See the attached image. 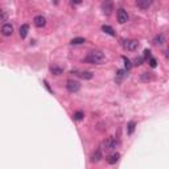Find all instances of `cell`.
I'll use <instances>...</instances> for the list:
<instances>
[{
    "label": "cell",
    "mask_w": 169,
    "mask_h": 169,
    "mask_svg": "<svg viewBox=\"0 0 169 169\" xmlns=\"http://www.w3.org/2000/svg\"><path fill=\"white\" fill-rule=\"evenodd\" d=\"M106 60V56L100 50H93L91 53H89V56L84 58V62L87 64H94V65H100L103 64Z\"/></svg>",
    "instance_id": "1"
},
{
    "label": "cell",
    "mask_w": 169,
    "mask_h": 169,
    "mask_svg": "<svg viewBox=\"0 0 169 169\" xmlns=\"http://www.w3.org/2000/svg\"><path fill=\"white\" fill-rule=\"evenodd\" d=\"M100 8H102L103 13L106 16H110L112 13V11H114V3H112V0H104L100 5Z\"/></svg>",
    "instance_id": "2"
},
{
    "label": "cell",
    "mask_w": 169,
    "mask_h": 169,
    "mask_svg": "<svg viewBox=\"0 0 169 169\" xmlns=\"http://www.w3.org/2000/svg\"><path fill=\"white\" fill-rule=\"evenodd\" d=\"M118 144H119V142H116L114 138H109V139H106L104 142L102 143V148L106 149V151H110V149L116 148Z\"/></svg>",
    "instance_id": "3"
},
{
    "label": "cell",
    "mask_w": 169,
    "mask_h": 169,
    "mask_svg": "<svg viewBox=\"0 0 169 169\" xmlns=\"http://www.w3.org/2000/svg\"><path fill=\"white\" fill-rule=\"evenodd\" d=\"M123 48L129 50V52H135L139 48V41L138 40H126V41H123Z\"/></svg>",
    "instance_id": "4"
},
{
    "label": "cell",
    "mask_w": 169,
    "mask_h": 169,
    "mask_svg": "<svg viewBox=\"0 0 169 169\" xmlns=\"http://www.w3.org/2000/svg\"><path fill=\"white\" fill-rule=\"evenodd\" d=\"M66 89L69 90L70 93H77L78 90L81 89V83L78 81H74V80H69L66 82Z\"/></svg>",
    "instance_id": "5"
},
{
    "label": "cell",
    "mask_w": 169,
    "mask_h": 169,
    "mask_svg": "<svg viewBox=\"0 0 169 169\" xmlns=\"http://www.w3.org/2000/svg\"><path fill=\"white\" fill-rule=\"evenodd\" d=\"M116 16H118V21H119L120 24H124V22H127V21H128V13H127L123 8L118 9Z\"/></svg>",
    "instance_id": "6"
},
{
    "label": "cell",
    "mask_w": 169,
    "mask_h": 169,
    "mask_svg": "<svg viewBox=\"0 0 169 169\" xmlns=\"http://www.w3.org/2000/svg\"><path fill=\"white\" fill-rule=\"evenodd\" d=\"M71 74H75L78 77H81L83 78V80H91L93 78V73L91 71H86V70H74V71H71Z\"/></svg>",
    "instance_id": "7"
},
{
    "label": "cell",
    "mask_w": 169,
    "mask_h": 169,
    "mask_svg": "<svg viewBox=\"0 0 169 169\" xmlns=\"http://www.w3.org/2000/svg\"><path fill=\"white\" fill-rule=\"evenodd\" d=\"M33 24L37 28H44L46 25V19H45L44 16H36V17L33 19Z\"/></svg>",
    "instance_id": "8"
},
{
    "label": "cell",
    "mask_w": 169,
    "mask_h": 169,
    "mask_svg": "<svg viewBox=\"0 0 169 169\" xmlns=\"http://www.w3.org/2000/svg\"><path fill=\"white\" fill-rule=\"evenodd\" d=\"M13 33V27L9 24V22H7V24H4L2 27V35L3 36H11Z\"/></svg>",
    "instance_id": "9"
},
{
    "label": "cell",
    "mask_w": 169,
    "mask_h": 169,
    "mask_svg": "<svg viewBox=\"0 0 169 169\" xmlns=\"http://www.w3.org/2000/svg\"><path fill=\"white\" fill-rule=\"evenodd\" d=\"M138 7L139 8H142V9H148L152 3H153V0H138Z\"/></svg>",
    "instance_id": "10"
},
{
    "label": "cell",
    "mask_w": 169,
    "mask_h": 169,
    "mask_svg": "<svg viewBox=\"0 0 169 169\" xmlns=\"http://www.w3.org/2000/svg\"><path fill=\"white\" fill-rule=\"evenodd\" d=\"M100 159H102V149L99 148V149H97L91 155V157H90V161H91V162H98Z\"/></svg>",
    "instance_id": "11"
},
{
    "label": "cell",
    "mask_w": 169,
    "mask_h": 169,
    "mask_svg": "<svg viewBox=\"0 0 169 169\" xmlns=\"http://www.w3.org/2000/svg\"><path fill=\"white\" fill-rule=\"evenodd\" d=\"M119 159H120V155L119 153H112V155H110V156H107V162H109V164H116L118 161H119Z\"/></svg>",
    "instance_id": "12"
},
{
    "label": "cell",
    "mask_w": 169,
    "mask_h": 169,
    "mask_svg": "<svg viewBox=\"0 0 169 169\" xmlns=\"http://www.w3.org/2000/svg\"><path fill=\"white\" fill-rule=\"evenodd\" d=\"M28 31H29V25L22 24V25L20 27V37H21V38H25L27 35H28Z\"/></svg>",
    "instance_id": "13"
},
{
    "label": "cell",
    "mask_w": 169,
    "mask_h": 169,
    "mask_svg": "<svg viewBox=\"0 0 169 169\" xmlns=\"http://www.w3.org/2000/svg\"><path fill=\"white\" fill-rule=\"evenodd\" d=\"M102 31L104 32V33H107V35H110V36H112V37H115L116 36V33H115V31L112 29V28L110 27V25H103L102 27Z\"/></svg>",
    "instance_id": "14"
},
{
    "label": "cell",
    "mask_w": 169,
    "mask_h": 169,
    "mask_svg": "<svg viewBox=\"0 0 169 169\" xmlns=\"http://www.w3.org/2000/svg\"><path fill=\"white\" fill-rule=\"evenodd\" d=\"M126 77V70H118L116 71V77H115V81L118 82V83H120L122 82V80H123V78H124Z\"/></svg>",
    "instance_id": "15"
},
{
    "label": "cell",
    "mask_w": 169,
    "mask_h": 169,
    "mask_svg": "<svg viewBox=\"0 0 169 169\" xmlns=\"http://www.w3.org/2000/svg\"><path fill=\"white\" fill-rule=\"evenodd\" d=\"M84 42H86V40H84L83 37H75L70 41L71 45H81V44H84Z\"/></svg>",
    "instance_id": "16"
},
{
    "label": "cell",
    "mask_w": 169,
    "mask_h": 169,
    "mask_svg": "<svg viewBox=\"0 0 169 169\" xmlns=\"http://www.w3.org/2000/svg\"><path fill=\"white\" fill-rule=\"evenodd\" d=\"M164 42H165V37H164V35H159V36H156V38L153 40V44L162 45Z\"/></svg>",
    "instance_id": "17"
},
{
    "label": "cell",
    "mask_w": 169,
    "mask_h": 169,
    "mask_svg": "<svg viewBox=\"0 0 169 169\" xmlns=\"http://www.w3.org/2000/svg\"><path fill=\"white\" fill-rule=\"evenodd\" d=\"M50 71H52L54 75L62 74V69H61V67H58V66H52V67H50Z\"/></svg>",
    "instance_id": "18"
},
{
    "label": "cell",
    "mask_w": 169,
    "mask_h": 169,
    "mask_svg": "<svg viewBox=\"0 0 169 169\" xmlns=\"http://www.w3.org/2000/svg\"><path fill=\"white\" fill-rule=\"evenodd\" d=\"M152 80V77H151V73H143L142 77H140V81L142 82H148Z\"/></svg>",
    "instance_id": "19"
},
{
    "label": "cell",
    "mask_w": 169,
    "mask_h": 169,
    "mask_svg": "<svg viewBox=\"0 0 169 169\" xmlns=\"http://www.w3.org/2000/svg\"><path fill=\"white\" fill-rule=\"evenodd\" d=\"M135 122H129L128 123V129H127V132H128V135H132L133 133V131H135Z\"/></svg>",
    "instance_id": "20"
},
{
    "label": "cell",
    "mask_w": 169,
    "mask_h": 169,
    "mask_svg": "<svg viewBox=\"0 0 169 169\" xmlns=\"http://www.w3.org/2000/svg\"><path fill=\"white\" fill-rule=\"evenodd\" d=\"M123 61H124V67H126V70H129L132 67V62L129 61L127 57H123Z\"/></svg>",
    "instance_id": "21"
},
{
    "label": "cell",
    "mask_w": 169,
    "mask_h": 169,
    "mask_svg": "<svg viewBox=\"0 0 169 169\" xmlns=\"http://www.w3.org/2000/svg\"><path fill=\"white\" fill-rule=\"evenodd\" d=\"M73 118H74V120H82L83 119V112L78 111V112H75V114L73 115Z\"/></svg>",
    "instance_id": "22"
},
{
    "label": "cell",
    "mask_w": 169,
    "mask_h": 169,
    "mask_svg": "<svg viewBox=\"0 0 169 169\" xmlns=\"http://www.w3.org/2000/svg\"><path fill=\"white\" fill-rule=\"evenodd\" d=\"M143 61H144L143 57H136V58H135V61H133V65L135 66H140V65L143 64Z\"/></svg>",
    "instance_id": "23"
},
{
    "label": "cell",
    "mask_w": 169,
    "mask_h": 169,
    "mask_svg": "<svg viewBox=\"0 0 169 169\" xmlns=\"http://www.w3.org/2000/svg\"><path fill=\"white\" fill-rule=\"evenodd\" d=\"M7 17H8V16H7V13H5V12H3V11H2V12H0V22L5 21V20H7Z\"/></svg>",
    "instance_id": "24"
},
{
    "label": "cell",
    "mask_w": 169,
    "mask_h": 169,
    "mask_svg": "<svg viewBox=\"0 0 169 169\" xmlns=\"http://www.w3.org/2000/svg\"><path fill=\"white\" fill-rule=\"evenodd\" d=\"M143 58L144 60H147V58H151V52L147 49V50H144V56H143Z\"/></svg>",
    "instance_id": "25"
},
{
    "label": "cell",
    "mask_w": 169,
    "mask_h": 169,
    "mask_svg": "<svg viewBox=\"0 0 169 169\" xmlns=\"http://www.w3.org/2000/svg\"><path fill=\"white\" fill-rule=\"evenodd\" d=\"M149 65H151V67H156L157 66V64H156V60L155 58H149Z\"/></svg>",
    "instance_id": "26"
},
{
    "label": "cell",
    "mask_w": 169,
    "mask_h": 169,
    "mask_svg": "<svg viewBox=\"0 0 169 169\" xmlns=\"http://www.w3.org/2000/svg\"><path fill=\"white\" fill-rule=\"evenodd\" d=\"M82 2V0H73V3H74V4H80Z\"/></svg>",
    "instance_id": "27"
},
{
    "label": "cell",
    "mask_w": 169,
    "mask_h": 169,
    "mask_svg": "<svg viewBox=\"0 0 169 169\" xmlns=\"http://www.w3.org/2000/svg\"><path fill=\"white\" fill-rule=\"evenodd\" d=\"M0 12H2V11H0Z\"/></svg>",
    "instance_id": "28"
}]
</instances>
